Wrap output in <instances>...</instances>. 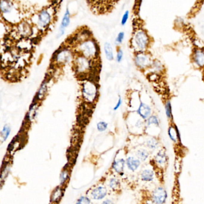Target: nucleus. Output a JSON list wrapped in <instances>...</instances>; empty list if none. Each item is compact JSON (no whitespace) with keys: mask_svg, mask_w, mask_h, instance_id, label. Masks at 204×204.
Returning <instances> with one entry per match:
<instances>
[{"mask_svg":"<svg viewBox=\"0 0 204 204\" xmlns=\"http://www.w3.org/2000/svg\"><path fill=\"white\" fill-rule=\"evenodd\" d=\"M78 50L79 54L89 60L97 59L99 55V47L97 43L93 39L87 38L78 44Z\"/></svg>","mask_w":204,"mask_h":204,"instance_id":"1","label":"nucleus"},{"mask_svg":"<svg viewBox=\"0 0 204 204\" xmlns=\"http://www.w3.org/2000/svg\"><path fill=\"white\" fill-rule=\"evenodd\" d=\"M131 46L137 53L144 52L150 44L148 34L144 30H137L133 35L131 40Z\"/></svg>","mask_w":204,"mask_h":204,"instance_id":"2","label":"nucleus"},{"mask_svg":"<svg viewBox=\"0 0 204 204\" xmlns=\"http://www.w3.org/2000/svg\"><path fill=\"white\" fill-rule=\"evenodd\" d=\"M167 163L168 156L166 151L164 149H161L154 158L153 164L155 169H153V171L161 183L164 181L163 172L166 167Z\"/></svg>","mask_w":204,"mask_h":204,"instance_id":"3","label":"nucleus"},{"mask_svg":"<svg viewBox=\"0 0 204 204\" xmlns=\"http://www.w3.org/2000/svg\"><path fill=\"white\" fill-rule=\"evenodd\" d=\"M82 94L84 100L89 103H93L98 97V87L93 81L87 80L82 85Z\"/></svg>","mask_w":204,"mask_h":204,"instance_id":"4","label":"nucleus"},{"mask_svg":"<svg viewBox=\"0 0 204 204\" xmlns=\"http://www.w3.org/2000/svg\"><path fill=\"white\" fill-rule=\"evenodd\" d=\"M167 196L166 190L162 186H158L151 192L149 201L151 204H165Z\"/></svg>","mask_w":204,"mask_h":204,"instance_id":"5","label":"nucleus"},{"mask_svg":"<svg viewBox=\"0 0 204 204\" xmlns=\"http://www.w3.org/2000/svg\"><path fill=\"white\" fill-rule=\"evenodd\" d=\"M91 60L79 54L74 61L75 69L80 74H85L91 68Z\"/></svg>","mask_w":204,"mask_h":204,"instance_id":"6","label":"nucleus"},{"mask_svg":"<svg viewBox=\"0 0 204 204\" xmlns=\"http://www.w3.org/2000/svg\"><path fill=\"white\" fill-rule=\"evenodd\" d=\"M134 63L140 69H146L151 66L152 61L149 54L144 52L137 53L134 57Z\"/></svg>","mask_w":204,"mask_h":204,"instance_id":"7","label":"nucleus"},{"mask_svg":"<svg viewBox=\"0 0 204 204\" xmlns=\"http://www.w3.org/2000/svg\"><path fill=\"white\" fill-rule=\"evenodd\" d=\"M74 56L70 50L63 48L59 50L54 56V60L57 64L66 65L74 60Z\"/></svg>","mask_w":204,"mask_h":204,"instance_id":"8","label":"nucleus"},{"mask_svg":"<svg viewBox=\"0 0 204 204\" xmlns=\"http://www.w3.org/2000/svg\"><path fill=\"white\" fill-rule=\"evenodd\" d=\"M108 193V189L106 186H97L90 191V198L94 200H102L107 196Z\"/></svg>","mask_w":204,"mask_h":204,"instance_id":"9","label":"nucleus"},{"mask_svg":"<svg viewBox=\"0 0 204 204\" xmlns=\"http://www.w3.org/2000/svg\"><path fill=\"white\" fill-rule=\"evenodd\" d=\"M52 16L49 12L46 10H43L38 17V25L40 28H46L50 24Z\"/></svg>","mask_w":204,"mask_h":204,"instance_id":"10","label":"nucleus"},{"mask_svg":"<svg viewBox=\"0 0 204 204\" xmlns=\"http://www.w3.org/2000/svg\"><path fill=\"white\" fill-rule=\"evenodd\" d=\"M192 59L197 67L204 68V48H196L193 50Z\"/></svg>","mask_w":204,"mask_h":204,"instance_id":"11","label":"nucleus"},{"mask_svg":"<svg viewBox=\"0 0 204 204\" xmlns=\"http://www.w3.org/2000/svg\"><path fill=\"white\" fill-rule=\"evenodd\" d=\"M136 113L142 119L146 120L151 116L152 109L150 106L143 103L140 99V104L136 110Z\"/></svg>","mask_w":204,"mask_h":204,"instance_id":"12","label":"nucleus"},{"mask_svg":"<svg viewBox=\"0 0 204 204\" xmlns=\"http://www.w3.org/2000/svg\"><path fill=\"white\" fill-rule=\"evenodd\" d=\"M112 170L119 176H123L124 174L125 165V159L124 158H119L114 159L112 164Z\"/></svg>","mask_w":204,"mask_h":204,"instance_id":"13","label":"nucleus"},{"mask_svg":"<svg viewBox=\"0 0 204 204\" xmlns=\"http://www.w3.org/2000/svg\"><path fill=\"white\" fill-rule=\"evenodd\" d=\"M125 165L130 171L136 172L140 168L141 161L137 157L130 156L125 159Z\"/></svg>","mask_w":204,"mask_h":204,"instance_id":"14","label":"nucleus"},{"mask_svg":"<svg viewBox=\"0 0 204 204\" xmlns=\"http://www.w3.org/2000/svg\"><path fill=\"white\" fill-rule=\"evenodd\" d=\"M155 175V174L153 169L149 168L144 169L140 172V179L142 182L150 183L153 181Z\"/></svg>","mask_w":204,"mask_h":204,"instance_id":"15","label":"nucleus"},{"mask_svg":"<svg viewBox=\"0 0 204 204\" xmlns=\"http://www.w3.org/2000/svg\"><path fill=\"white\" fill-rule=\"evenodd\" d=\"M70 13L68 9H67L66 10L65 13L64 14V16L62 18V22L60 26V28H59V34H58V38L62 37L65 32V29L66 28L69 26V24H70Z\"/></svg>","mask_w":204,"mask_h":204,"instance_id":"16","label":"nucleus"},{"mask_svg":"<svg viewBox=\"0 0 204 204\" xmlns=\"http://www.w3.org/2000/svg\"><path fill=\"white\" fill-rule=\"evenodd\" d=\"M168 136L170 140L174 143H178L180 141V134L177 127L175 125H171L168 130Z\"/></svg>","mask_w":204,"mask_h":204,"instance_id":"17","label":"nucleus"},{"mask_svg":"<svg viewBox=\"0 0 204 204\" xmlns=\"http://www.w3.org/2000/svg\"><path fill=\"white\" fill-rule=\"evenodd\" d=\"M108 186L113 191H119L121 188V181L117 177H112L108 180Z\"/></svg>","mask_w":204,"mask_h":204,"instance_id":"18","label":"nucleus"},{"mask_svg":"<svg viewBox=\"0 0 204 204\" xmlns=\"http://www.w3.org/2000/svg\"><path fill=\"white\" fill-rule=\"evenodd\" d=\"M12 4L10 0H0V11L3 13H8L12 11Z\"/></svg>","mask_w":204,"mask_h":204,"instance_id":"19","label":"nucleus"},{"mask_svg":"<svg viewBox=\"0 0 204 204\" xmlns=\"http://www.w3.org/2000/svg\"><path fill=\"white\" fill-rule=\"evenodd\" d=\"M104 52H105V56L108 60L112 61L114 59V54H113V48L109 43H105Z\"/></svg>","mask_w":204,"mask_h":204,"instance_id":"20","label":"nucleus"},{"mask_svg":"<svg viewBox=\"0 0 204 204\" xmlns=\"http://www.w3.org/2000/svg\"><path fill=\"white\" fill-rule=\"evenodd\" d=\"M11 133V128L9 124H6L4 126L3 130L0 132V141L1 143L6 141L9 137Z\"/></svg>","mask_w":204,"mask_h":204,"instance_id":"21","label":"nucleus"},{"mask_svg":"<svg viewBox=\"0 0 204 204\" xmlns=\"http://www.w3.org/2000/svg\"><path fill=\"white\" fill-rule=\"evenodd\" d=\"M136 156L141 162H144L149 158L150 154L147 150L140 149L136 151Z\"/></svg>","mask_w":204,"mask_h":204,"instance_id":"22","label":"nucleus"},{"mask_svg":"<svg viewBox=\"0 0 204 204\" xmlns=\"http://www.w3.org/2000/svg\"><path fill=\"white\" fill-rule=\"evenodd\" d=\"M146 146L150 150H155L159 146L158 140L155 137H150L146 141Z\"/></svg>","mask_w":204,"mask_h":204,"instance_id":"23","label":"nucleus"},{"mask_svg":"<svg viewBox=\"0 0 204 204\" xmlns=\"http://www.w3.org/2000/svg\"><path fill=\"white\" fill-rule=\"evenodd\" d=\"M146 125L147 127L154 125L155 127H158L159 126V121L156 116L151 115L146 120Z\"/></svg>","mask_w":204,"mask_h":204,"instance_id":"24","label":"nucleus"},{"mask_svg":"<svg viewBox=\"0 0 204 204\" xmlns=\"http://www.w3.org/2000/svg\"><path fill=\"white\" fill-rule=\"evenodd\" d=\"M47 90H48L47 82H44L41 85V87H40V88L38 92V98L39 100H42L43 98H44V97H45V96L47 92Z\"/></svg>","mask_w":204,"mask_h":204,"instance_id":"25","label":"nucleus"},{"mask_svg":"<svg viewBox=\"0 0 204 204\" xmlns=\"http://www.w3.org/2000/svg\"><path fill=\"white\" fill-rule=\"evenodd\" d=\"M38 106L37 105H34L30 109L29 113H28V116L29 119L31 121H32L36 117L38 113Z\"/></svg>","mask_w":204,"mask_h":204,"instance_id":"26","label":"nucleus"},{"mask_svg":"<svg viewBox=\"0 0 204 204\" xmlns=\"http://www.w3.org/2000/svg\"><path fill=\"white\" fill-rule=\"evenodd\" d=\"M165 114L168 119H171L172 118V108L171 105L169 100H167L165 104Z\"/></svg>","mask_w":204,"mask_h":204,"instance_id":"27","label":"nucleus"},{"mask_svg":"<svg viewBox=\"0 0 204 204\" xmlns=\"http://www.w3.org/2000/svg\"><path fill=\"white\" fill-rule=\"evenodd\" d=\"M91 200L89 196H81L77 200L75 204H91Z\"/></svg>","mask_w":204,"mask_h":204,"instance_id":"28","label":"nucleus"},{"mask_svg":"<svg viewBox=\"0 0 204 204\" xmlns=\"http://www.w3.org/2000/svg\"><path fill=\"white\" fill-rule=\"evenodd\" d=\"M108 127V124L105 121H100L97 124V129L99 132L105 131Z\"/></svg>","mask_w":204,"mask_h":204,"instance_id":"29","label":"nucleus"},{"mask_svg":"<svg viewBox=\"0 0 204 204\" xmlns=\"http://www.w3.org/2000/svg\"><path fill=\"white\" fill-rule=\"evenodd\" d=\"M151 66L152 67L153 69H155V71H156L157 72H161L163 69L162 65L161 64V62H159L158 61H153V62H152Z\"/></svg>","mask_w":204,"mask_h":204,"instance_id":"30","label":"nucleus"},{"mask_svg":"<svg viewBox=\"0 0 204 204\" xmlns=\"http://www.w3.org/2000/svg\"><path fill=\"white\" fill-rule=\"evenodd\" d=\"M69 177V171L67 169H64L60 174V183L62 184L63 183H65L67 179Z\"/></svg>","mask_w":204,"mask_h":204,"instance_id":"31","label":"nucleus"},{"mask_svg":"<svg viewBox=\"0 0 204 204\" xmlns=\"http://www.w3.org/2000/svg\"><path fill=\"white\" fill-rule=\"evenodd\" d=\"M124 37H125V34L124 32H120L117 37H116L115 38V43L117 45H119L121 44H122V43L124 41Z\"/></svg>","mask_w":204,"mask_h":204,"instance_id":"32","label":"nucleus"},{"mask_svg":"<svg viewBox=\"0 0 204 204\" xmlns=\"http://www.w3.org/2000/svg\"><path fill=\"white\" fill-rule=\"evenodd\" d=\"M123 56H124V53H123L122 50L121 49H118L117 51L116 56V61L118 63L121 62L123 59Z\"/></svg>","mask_w":204,"mask_h":204,"instance_id":"33","label":"nucleus"},{"mask_svg":"<svg viewBox=\"0 0 204 204\" xmlns=\"http://www.w3.org/2000/svg\"><path fill=\"white\" fill-rule=\"evenodd\" d=\"M128 18H129V12H128V10H127V11L124 13V15H123V16H122V18L121 22V25L124 26V25H125L126 24V23H127V21H128Z\"/></svg>","mask_w":204,"mask_h":204,"instance_id":"34","label":"nucleus"},{"mask_svg":"<svg viewBox=\"0 0 204 204\" xmlns=\"http://www.w3.org/2000/svg\"><path fill=\"white\" fill-rule=\"evenodd\" d=\"M122 103V98H121V96H119L118 100V102H117L116 105L115 106V107H114L113 109V110H114V111L117 110L120 108V106H121Z\"/></svg>","mask_w":204,"mask_h":204,"instance_id":"35","label":"nucleus"},{"mask_svg":"<svg viewBox=\"0 0 204 204\" xmlns=\"http://www.w3.org/2000/svg\"><path fill=\"white\" fill-rule=\"evenodd\" d=\"M100 204H116V203L114 202V201L113 200L107 199L103 200Z\"/></svg>","mask_w":204,"mask_h":204,"instance_id":"36","label":"nucleus"},{"mask_svg":"<svg viewBox=\"0 0 204 204\" xmlns=\"http://www.w3.org/2000/svg\"><path fill=\"white\" fill-rule=\"evenodd\" d=\"M203 78H204V75H203Z\"/></svg>","mask_w":204,"mask_h":204,"instance_id":"37","label":"nucleus"}]
</instances>
